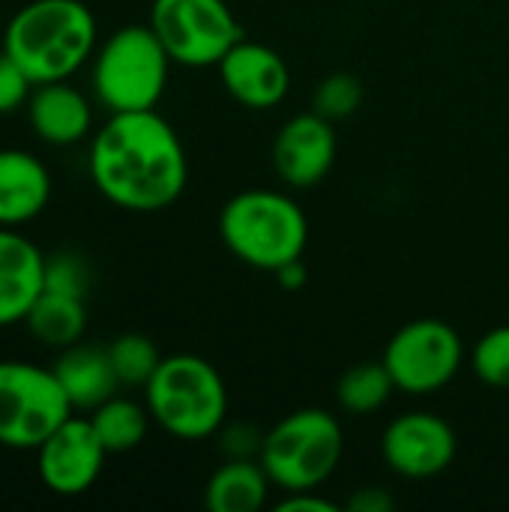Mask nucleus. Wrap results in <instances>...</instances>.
Masks as SVG:
<instances>
[{
    "instance_id": "1",
    "label": "nucleus",
    "mask_w": 509,
    "mask_h": 512,
    "mask_svg": "<svg viewBox=\"0 0 509 512\" xmlns=\"http://www.w3.org/2000/svg\"><path fill=\"white\" fill-rule=\"evenodd\" d=\"M87 171L96 192L129 213L168 210L189 180L183 141L156 108L111 114L90 135Z\"/></svg>"
},
{
    "instance_id": "2",
    "label": "nucleus",
    "mask_w": 509,
    "mask_h": 512,
    "mask_svg": "<svg viewBox=\"0 0 509 512\" xmlns=\"http://www.w3.org/2000/svg\"><path fill=\"white\" fill-rule=\"evenodd\" d=\"M99 24L84 0H30L6 21L3 51L33 84L69 81L93 60Z\"/></svg>"
},
{
    "instance_id": "3",
    "label": "nucleus",
    "mask_w": 509,
    "mask_h": 512,
    "mask_svg": "<svg viewBox=\"0 0 509 512\" xmlns=\"http://www.w3.org/2000/svg\"><path fill=\"white\" fill-rule=\"evenodd\" d=\"M219 237L237 261L276 273L288 261L303 258L309 219L285 192L246 189L225 201L219 213Z\"/></svg>"
},
{
    "instance_id": "4",
    "label": "nucleus",
    "mask_w": 509,
    "mask_h": 512,
    "mask_svg": "<svg viewBox=\"0 0 509 512\" xmlns=\"http://www.w3.org/2000/svg\"><path fill=\"white\" fill-rule=\"evenodd\" d=\"M144 405L153 423L180 441L213 438L228 420V387L219 369L195 354L162 357L144 384Z\"/></svg>"
},
{
    "instance_id": "5",
    "label": "nucleus",
    "mask_w": 509,
    "mask_h": 512,
    "mask_svg": "<svg viewBox=\"0 0 509 512\" xmlns=\"http://www.w3.org/2000/svg\"><path fill=\"white\" fill-rule=\"evenodd\" d=\"M171 57L150 24H123L102 39L90 60L93 99L108 111H150L168 87Z\"/></svg>"
},
{
    "instance_id": "6",
    "label": "nucleus",
    "mask_w": 509,
    "mask_h": 512,
    "mask_svg": "<svg viewBox=\"0 0 509 512\" xmlns=\"http://www.w3.org/2000/svg\"><path fill=\"white\" fill-rule=\"evenodd\" d=\"M345 453V432L339 417L324 408H300L264 432L261 468L282 492L324 486Z\"/></svg>"
},
{
    "instance_id": "7",
    "label": "nucleus",
    "mask_w": 509,
    "mask_h": 512,
    "mask_svg": "<svg viewBox=\"0 0 509 512\" xmlns=\"http://www.w3.org/2000/svg\"><path fill=\"white\" fill-rule=\"evenodd\" d=\"M75 414L54 369L0 360V447L33 450Z\"/></svg>"
},
{
    "instance_id": "8",
    "label": "nucleus",
    "mask_w": 509,
    "mask_h": 512,
    "mask_svg": "<svg viewBox=\"0 0 509 512\" xmlns=\"http://www.w3.org/2000/svg\"><path fill=\"white\" fill-rule=\"evenodd\" d=\"M147 24L165 45L171 63L189 69L219 66L246 36L225 0H153Z\"/></svg>"
},
{
    "instance_id": "9",
    "label": "nucleus",
    "mask_w": 509,
    "mask_h": 512,
    "mask_svg": "<svg viewBox=\"0 0 509 512\" xmlns=\"http://www.w3.org/2000/svg\"><path fill=\"white\" fill-rule=\"evenodd\" d=\"M381 360L396 390L408 396H429L459 375L465 345L453 324L441 318H417L393 333Z\"/></svg>"
},
{
    "instance_id": "10",
    "label": "nucleus",
    "mask_w": 509,
    "mask_h": 512,
    "mask_svg": "<svg viewBox=\"0 0 509 512\" xmlns=\"http://www.w3.org/2000/svg\"><path fill=\"white\" fill-rule=\"evenodd\" d=\"M108 450L102 447L93 423L72 414L36 447V471L42 486L60 498H78L90 492L102 474Z\"/></svg>"
},
{
    "instance_id": "11",
    "label": "nucleus",
    "mask_w": 509,
    "mask_h": 512,
    "mask_svg": "<svg viewBox=\"0 0 509 512\" xmlns=\"http://www.w3.org/2000/svg\"><path fill=\"white\" fill-rule=\"evenodd\" d=\"M459 441L453 426L432 411L399 414L381 435V456L402 480H432L456 459Z\"/></svg>"
},
{
    "instance_id": "12",
    "label": "nucleus",
    "mask_w": 509,
    "mask_h": 512,
    "mask_svg": "<svg viewBox=\"0 0 509 512\" xmlns=\"http://www.w3.org/2000/svg\"><path fill=\"white\" fill-rule=\"evenodd\" d=\"M339 153L336 123L315 111L294 114L282 123L273 141V168L282 183L291 189H312L318 186Z\"/></svg>"
},
{
    "instance_id": "13",
    "label": "nucleus",
    "mask_w": 509,
    "mask_h": 512,
    "mask_svg": "<svg viewBox=\"0 0 509 512\" xmlns=\"http://www.w3.org/2000/svg\"><path fill=\"white\" fill-rule=\"evenodd\" d=\"M216 69L225 93L249 111L276 108L291 90V69L285 57L276 48L246 36L219 60Z\"/></svg>"
},
{
    "instance_id": "14",
    "label": "nucleus",
    "mask_w": 509,
    "mask_h": 512,
    "mask_svg": "<svg viewBox=\"0 0 509 512\" xmlns=\"http://www.w3.org/2000/svg\"><path fill=\"white\" fill-rule=\"evenodd\" d=\"M24 111L33 135L48 147H72L93 135V102L69 81L36 84Z\"/></svg>"
},
{
    "instance_id": "15",
    "label": "nucleus",
    "mask_w": 509,
    "mask_h": 512,
    "mask_svg": "<svg viewBox=\"0 0 509 512\" xmlns=\"http://www.w3.org/2000/svg\"><path fill=\"white\" fill-rule=\"evenodd\" d=\"M45 258L18 228L0 225V327L24 324L45 285Z\"/></svg>"
},
{
    "instance_id": "16",
    "label": "nucleus",
    "mask_w": 509,
    "mask_h": 512,
    "mask_svg": "<svg viewBox=\"0 0 509 512\" xmlns=\"http://www.w3.org/2000/svg\"><path fill=\"white\" fill-rule=\"evenodd\" d=\"M51 201L48 165L21 147H0V225L21 228L45 213Z\"/></svg>"
},
{
    "instance_id": "17",
    "label": "nucleus",
    "mask_w": 509,
    "mask_h": 512,
    "mask_svg": "<svg viewBox=\"0 0 509 512\" xmlns=\"http://www.w3.org/2000/svg\"><path fill=\"white\" fill-rule=\"evenodd\" d=\"M51 369H54L60 387L66 390L75 414L99 408L102 402H108L120 390L108 348H99V345L75 342V345L60 351V357L54 360Z\"/></svg>"
},
{
    "instance_id": "18",
    "label": "nucleus",
    "mask_w": 509,
    "mask_h": 512,
    "mask_svg": "<svg viewBox=\"0 0 509 512\" xmlns=\"http://www.w3.org/2000/svg\"><path fill=\"white\" fill-rule=\"evenodd\" d=\"M270 486L258 459H225L204 486V504L210 512H258L267 504Z\"/></svg>"
},
{
    "instance_id": "19",
    "label": "nucleus",
    "mask_w": 509,
    "mask_h": 512,
    "mask_svg": "<svg viewBox=\"0 0 509 512\" xmlns=\"http://www.w3.org/2000/svg\"><path fill=\"white\" fill-rule=\"evenodd\" d=\"M24 327L30 330V336L48 348H69L75 342L84 339L87 330V297H72V294H60V291H45L36 297V303L30 306Z\"/></svg>"
},
{
    "instance_id": "20",
    "label": "nucleus",
    "mask_w": 509,
    "mask_h": 512,
    "mask_svg": "<svg viewBox=\"0 0 509 512\" xmlns=\"http://www.w3.org/2000/svg\"><path fill=\"white\" fill-rule=\"evenodd\" d=\"M87 420L93 423L102 447L108 450V456L129 453V450L141 447V441L147 438V429L153 423L147 405H141L135 399H126V396H111L108 402L93 408Z\"/></svg>"
},
{
    "instance_id": "21",
    "label": "nucleus",
    "mask_w": 509,
    "mask_h": 512,
    "mask_svg": "<svg viewBox=\"0 0 509 512\" xmlns=\"http://www.w3.org/2000/svg\"><path fill=\"white\" fill-rule=\"evenodd\" d=\"M393 390H396V384H393L384 360H378V363L366 360V363H354L351 369L342 372V378L336 381V402L345 414L369 417L390 402Z\"/></svg>"
},
{
    "instance_id": "22",
    "label": "nucleus",
    "mask_w": 509,
    "mask_h": 512,
    "mask_svg": "<svg viewBox=\"0 0 509 512\" xmlns=\"http://www.w3.org/2000/svg\"><path fill=\"white\" fill-rule=\"evenodd\" d=\"M108 357L111 366L117 372L120 387H144L156 366L162 363V354L156 348V342L144 333H123L108 345Z\"/></svg>"
},
{
    "instance_id": "23",
    "label": "nucleus",
    "mask_w": 509,
    "mask_h": 512,
    "mask_svg": "<svg viewBox=\"0 0 509 512\" xmlns=\"http://www.w3.org/2000/svg\"><path fill=\"white\" fill-rule=\"evenodd\" d=\"M363 96H366L363 81L354 72H330L327 78H321V84L312 93V111L327 117L330 123H339L357 114Z\"/></svg>"
},
{
    "instance_id": "24",
    "label": "nucleus",
    "mask_w": 509,
    "mask_h": 512,
    "mask_svg": "<svg viewBox=\"0 0 509 512\" xmlns=\"http://www.w3.org/2000/svg\"><path fill=\"white\" fill-rule=\"evenodd\" d=\"M471 369L483 384L509 390V321L480 336L471 351Z\"/></svg>"
},
{
    "instance_id": "25",
    "label": "nucleus",
    "mask_w": 509,
    "mask_h": 512,
    "mask_svg": "<svg viewBox=\"0 0 509 512\" xmlns=\"http://www.w3.org/2000/svg\"><path fill=\"white\" fill-rule=\"evenodd\" d=\"M45 291H60L72 297L90 294V267L75 252H57L45 258Z\"/></svg>"
},
{
    "instance_id": "26",
    "label": "nucleus",
    "mask_w": 509,
    "mask_h": 512,
    "mask_svg": "<svg viewBox=\"0 0 509 512\" xmlns=\"http://www.w3.org/2000/svg\"><path fill=\"white\" fill-rule=\"evenodd\" d=\"M33 87L36 84L27 78V72L0 48V114H12V111L24 108Z\"/></svg>"
},
{
    "instance_id": "27",
    "label": "nucleus",
    "mask_w": 509,
    "mask_h": 512,
    "mask_svg": "<svg viewBox=\"0 0 509 512\" xmlns=\"http://www.w3.org/2000/svg\"><path fill=\"white\" fill-rule=\"evenodd\" d=\"M216 438H219V450L225 453V459H258L264 447V432L252 423L225 420Z\"/></svg>"
},
{
    "instance_id": "28",
    "label": "nucleus",
    "mask_w": 509,
    "mask_h": 512,
    "mask_svg": "<svg viewBox=\"0 0 509 512\" xmlns=\"http://www.w3.org/2000/svg\"><path fill=\"white\" fill-rule=\"evenodd\" d=\"M393 507H396V498L381 486H363L345 504L348 512H390Z\"/></svg>"
},
{
    "instance_id": "29",
    "label": "nucleus",
    "mask_w": 509,
    "mask_h": 512,
    "mask_svg": "<svg viewBox=\"0 0 509 512\" xmlns=\"http://www.w3.org/2000/svg\"><path fill=\"white\" fill-rule=\"evenodd\" d=\"M339 504L315 495V489H300V492H285V498L276 504V512H336Z\"/></svg>"
},
{
    "instance_id": "30",
    "label": "nucleus",
    "mask_w": 509,
    "mask_h": 512,
    "mask_svg": "<svg viewBox=\"0 0 509 512\" xmlns=\"http://www.w3.org/2000/svg\"><path fill=\"white\" fill-rule=\"evenodd\" d=\"M276 282L285 288V291H300L303 285H306V267H303V258H297V261H288L285 267H279L276 273Z\"/></svg>"
}]
</instances>
